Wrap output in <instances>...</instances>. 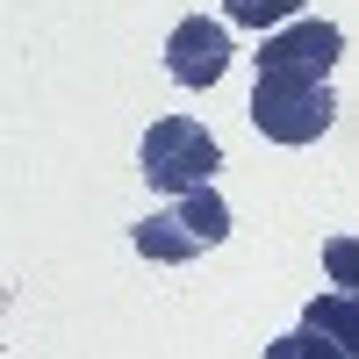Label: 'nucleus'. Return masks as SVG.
I'll return each instance as SVG.
<instances>
[{"label": "nucleus", "mask_w": 359, "mask_h": 359, "mask_svg": "<svg viewBox=\"0 0 359 359\" xmlns=\"http://www.w3.org/2000/svg\"><path fill=\"white\" fill-rule=\"evenodd\" d=\"M302 331H316L331 352L359 359V294L338 287V294H323V302H309V309H302Z\"/></svg>", "instance_id": "nucleus-6"}, {"label": "nucleus", "mask_w": 359, "mask_h": 359, "mask_svg": "<svg viewBox=\"0 0 359 359\" xmlns=\"http://www.w3.org/2000/svg\"><path fill=\"white\" fill-rule=\"evenodd\" d=\"M165 72L187 86V94H201V86H216L230 72V29L223 22H208V15H187L165 36Z\"/></svg>", "instance_id": "nucleus-4"}, {"label": "nucleus", "mask_w": 359, "mask_h": 359, "mask_svg": "<svg viewBox=\"0 0 359 359\" xmlns=\"http://www.w3.org/2000/svg\"><path fill=\"white\" fill-rule=\"evenodd\" d=\"M309 0H223V15L237 22V29H280V22H294Z\"/></svg>", "instance_id": "nucleus-7"}, {"label": "nucleus", "mask_w": 359, "mask_h": 359, "mask_svg": "<svg viewBox=\"0 0 359 359\" xmlns=\"http://www.w3.org/2000/svg\"><path fill=\"white\" fill-rule=\"evenodd\" d=\"M230 237V208L216 187H194V194H172V208H158V216H144L130 230V245L144 259H158V266H187L201 252H216Z\"/></svg>", "instance_id": "nucleus-2"}, {"label": "nucleus", "mask_w": 359, "mask_h": 359, "mask_svg": "<svg viewBox=\"0 0 359 359\" xmlns=\"http://www.w3.org/2000/svg\"><path fill=\"white\" fill-rule=\"evenodd\" d=\"M323 273L359 294V237H331V245H323Z\"/></svg>", "instance_id": "nucleus-8"}, {"label": "nucleus", "mask_w": 359, "mask_h": 359, "mask_svg": "<svg viewBox=\"0 0 359 359\" xmlns=\"http://www.w3.org/2000/svg\"><path fill=\"white\" fill-rule=\"evenodd\" d=\"M338 123V94L323 86V72H294V65H266L252 86V130L266 144H316Z\"/></svg>", "instance_id": "nucleus-1"}, {"label": "nucleus", "mask_w": 359, "mask_h": 359, "mask_svg": "<svg viewBox=\"0 0 359 359\" xmlns=\"http://www.w3.org/2000/svg\"><path fill=\"white\" fill-rule=\"evenodd\" d=\"M345 57V29L338 22H309V15H294L280 29H266V43H259V72L266 65H294V72H331Z\"/></svg>", "instance_id": "nucleus-5"}, {"label": "nucleus", "mask_w": 359, "mask_h": 359, "mask_svg": "<svg viewBox=\"0 0 359 359\" xmlns=\"http://www.w3.org/2000/svg\"><path fill=\"white\" fill-rule=\"evenodd\" d=\"M223 165L216 151V137H208L194 115H158L151 130H144V151H137V172H144V187H158V194H194L208 187Z\"/></svg>", "instance_id": "nucleus-3"}]
</instances>
